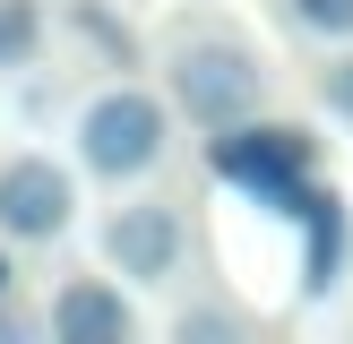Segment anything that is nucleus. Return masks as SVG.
<instances>
[{
	"mask_svg": "<svg viewBox=\"0 0 353 344\" xmlns=\"http://www.w3.org/2000/svg\"><path fill=\"white\" fill-rule=\"evenodd\" d=\"M259 86H268V69H259V52L233 43V34H181V43H172V103H181L199 129L250 120Z\"/></svg>",
	"mask_w": 353,
	"mask_h": 344,
	"instance_id": "f03ea898",
	"label": "nucleus"
},
{
	"mask_svg": "<svg viewBox=\"0 0 353 344\" xmlns=\"http://www.w3.org/2000/svg\"><path fill=\"white\" fill-rule=\"evenodd\" d=\"M293 26H302V34H327V43H345V34H353V0H293Z\"/></svg>",
	"mask_w": 353,
	"mask_h": 344,
	"instance_id": "1a4fd4ad",
	"label": "nucleus"
},
{
	"mask_svg": "<svg viewBox=\"0 0 353 344\" xmlns=\"http://www.w3.org/2000/svg\"><path fill=\"white\" fill-rule=\"evenodd\" d=\"M69 206H78V189H69V172L52 164V155H9V164H0V233L9 241L69 233Z\"/></svg>",
	"mask_w": 353,
	"mask_h": 344,
	"instance_id": "20e7f679",
	"label": "nucleus"
},
{
	"mask_svg": "<svg viewBox=\"0 0 353 344\" xmlns=\"http://www.w3.org/2000/svg\"><path fill=\"white\" fill-rule=\"evenodd\" d=\"M155 155H164V103H155V95L112 86V95L86 103V120H78V164L95 172V181H138V172H155Z\"/></svg>",
	"mask_w": 353,
	"mask_h": 344,
	"instance_id": "7ed1b4c3",
	"label": "nucleus"
},
{
	"mask_svg": "<svg viewBox=\"0 0 353 344\" xmlns=\"http://www.w3.org/2000/svg\"><path fill=\"white\" fill-rule=\"evenodd\" d=\"M34 43H43V17H34V0H0V69H26Z\"/></svg>",
	"mask_w": 353,
	"mask_h": 344,
	"instance_id": "6e6552de",
	"label": "nucleus"
},
{
	"mask_svg": "<svg viewBox=\"0 0 353 344\" xmlns=\"http://www.w3.org/2000/svg\"><path fill=\"white\" fill-rule=\"evenodd\" d=\"M345 258H353V215H345L336 189L310 181V198H302V292H310V301L345 275Z\"/></svg>",
	"mask_w": 353,
	"mask_h": 344,
	"instance_id": "423d86ee",
	"label": "nucleus"
},
{
	"mask_svg": "<svg viewBox=\"0 0 353 344\" xmlns=\"http://www.w3.org/2000/svg\"><path fill=\"white\" fill-rule=\"evenodd\" d=\"M103 258H112L121 275H138V284H164V275L181 267V206H172V198L112 206V224H103Z\"/></svg>",
	"mask_w": 353,
	"mask_h": 344,
	"instance_id": "39448f33",
	"label": "nucleus"
},
{
	"mask_svg": "<svg viewBox=\"0 0 353 344\" xmlns=\"http://www.w3.org/2000/svg\"><path fill=\"white\" fill-rule=\"evenodd\" d=\"M130 301H121L112 284H95V275H78V284H61V301H52V336L61 344H130Z\"/></svg>",
	"mask_w": 353,
	"mask_h": 344,
	"instance_id": "0eeeda50",
	"label": "nucleus"
},
{
	"mask_svg": "<svg viewBox=\"0 0 353 344\" xmlns=\"http://www.w3.org/2000/svg\"><path fill=\"white\" fill-rule=\"evenodd\" d=\"M0 292H9V258H0Z\"/></svg>",
	"mask_w": 353,
	"mask_h": 344,
	"instance_id": "9b49d317",
	"label": "nucleus"
},
{
	"mask_svg": "<svg viewBox=\"0 0 353 344\" xmlns=\"http://www.w3.org/2000/svg\"><path fill=\"white\" fill-rule=\"evenodd\" d=\"M216 172L268 215H302L310 198V129L293 120H233L216 129Z\"/></svg>",
	"mask_w": 353,
	"mask_h": 344,
	"instance_id": "f257e3e1",
	"label": "nucleus"
},
{
	"mask_svg": "<svg viewBox=\"0 0 353 344\" xmlns=\"http://www.w3.org/2000/svg\"><path fill=\"white\" fill-rule=\"evenodd\" d=\"M319 95H327V112H345V120H353V61L327 69V78H319Z\"/></svg>",
	"mask_w": 353,
	"mask_h": 344,
	"instance_id": "9d476101",
	"label": "nucleus"
}]
</instances>
